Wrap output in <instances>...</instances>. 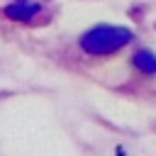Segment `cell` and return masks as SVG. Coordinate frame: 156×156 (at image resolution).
Instances as JSON below:
<instances>
[{"mask_svg":"<svg viewBox=\"0 0 156 156\" xmlns=\"http://www.w3.org/2000/svg\"><path fill=\"white\" fill-rule=\"evenodd\" d=\"M39 5L37 2H32V0H22V2H12V5H7L5 7V15L10 17V20H17V22H29V20H34L37 15H39Z\"/></svg>","mask_w":156,"mask_h":156,"instance_id":"cell-2","label":"cell"},{"mask_svg":"<svg viewBox=\"0 0 156 156\" xmlns=\"http://www.w3.org/2000/svg\"><path fill=\"white\" fill-rule=\"evenodd\" d=\"M129 41H132V32L127 27H115V24H98L80 37L83 51H88L93 56L115 54L117 49L127 46Z\"/></svg>","mask_w":156,"mask_h":156,"instance_id":"cell-1","label":"cell"},{"mask_svg":"<svg viewBox=\"0 0 156 156\" xmlns=\"http://www.w3.org/2000/svg\"><path fill=\"white\" fill-rule=\"evenodd\" d=\"M132 63H134V68H136L139 73H144V76H154V73H156V56H154L151 51H136V54L132 56Z\"/></svg>","mask_w":156,"mask_h":156,"instance_id":"cell-3","label":"cell"},{"mask_svg":"<svg viewBox=\"0 0 156 156\" xmlns=\"http://www.w3.org/2000/svg\"><path fill=\"white\" fill-rule=\"evenodd\" d=\"M15 2H22V0H15Z\"/></svg>","mask_w":156,"mask_h":156,"instance_id":"cell-4","label":"cell"}]
</instances>
